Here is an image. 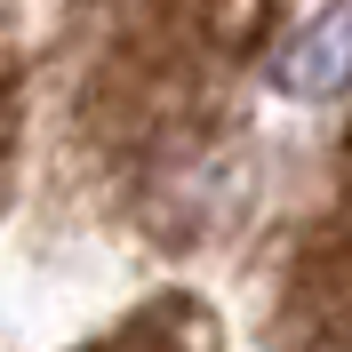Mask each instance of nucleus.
Masks as SVG:
<instances>
[{"label":"nucleus","instance_id":"nucleus-1","mask_svg":"<svg viewBox=\"0 0 352 352\" xmlns=\"http://www.w3.org/2000/svg\"><path fill=\"white\" fill-rule=\"evenodd\" d=\"M305 0H65L56 129L80 184L153 241L217 224L248 136V88L272 72Z\"/></svg>","mask_w":352,"mask_h":352},{"label":"nucleus","instance_id":"nucleus-2","mask_svg":"<svg viewBox=\"0 0 352 352\" xmlns=\"http://www.w3.org/2000/svg\"><path fill=\"white\" fill-rule=\"evenodd\" d=\"M272 336L288 352H352V129H344V153H336L329 200L288 241Z\"/></svg>","mask_w":352,"mask_h":352},{"label":"nucleus","instance_id":"nucleus-3","mask_svg":"<svg viewBox=\"0 0 352 352\" xmlns=\"http://www.w3.org/2000/svg\"><path fill=\"white\" fill-rule=\"evenodd\" d=\"M264 80L296 96V104H336L352 96V0H320L312 16H296V32L280 41Z\"/></svg>","mask_w":352,"mask_h":352},{"label":"nucleus","instance_id":"nucleus-4","mask_svg":"<svg viewBox=\"0 0 352 352\" xmlns=\"http://www.w3.org/2000/svg\"><path fill=\"white\" fill-rule=\"evenodd\" d=\"M80 352H224V329L217 312L200 305V296H184V288H168V296H153V305H136L129 320H112L96 344Z\"/></svg>","mask_w":352,"mask_h":352},{"label":"nucleus","instance_id":"nucleus-5","mask_svg":"<svg viewBox=\"0 0 352 352\" xmlns=\"http://www.w3.org/2000/svg\"><path fill=\"white\" fill-rule=\"evenodd\" d=\"M24 120H32V56H24L16 24L0 16V184H8V168H16Z\"/></svg>","mask_w":352,"mask_h":352}]
</instances>
